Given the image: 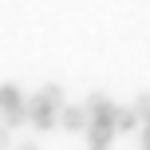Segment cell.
<instances>
[{
    "instance_id": "1",
    "label": "cell",
    "mask_w": 150,
    "mask_h": 150,
    "mask_svg": "<svg viewBox=\"0 0 150 150\" xmlns=\"http://www.w3.org/2000/svg\"><path fill=\"white\" fill-rule=\"evenodd\" d=\"M59 111H63V99H59L55 87H44L40 95L28 99V122L40 127V130H52L55 122H59Z\"/></svg>"
},
{
    "instance_id": "2",
    "label": "cell",
    "mask_w": 150,
    "mask_h": 150,
    "mask_svg": "<svg viewBox=\"0 0 150 150\" xmlns=\"http://www.w3.org/2000/svg\"><path fill=\"white\" fill-rule=\"evenodd\" d=\"M0 115H4V127H16V122L28 119V99L16 87H0Z\"/></svg>"
},
{
    "instance_id": "3",
    "label": "cell",
    "mask_w": 150,
    "mask_h": 150,
    "mask_svg": "<svg viewBox=\"0 0 150 150\" xmlns=\"http://www.w3.org/2000/svg\"><path fill=\"white\" fill-rule=\"evenodd\" d=\"M59 122L67 130H83V127H87V107H63V111H59Z\"/></svg>"
},
{
    "instance_id": "4",
    "label": "cell",
    "mask_w": 150,
    "mask_h": 150,
    "mask_svg": "<svg viewBox=\"0 0 150 150\" xmlns=\"http://www.w3.org/2000/svg\"><path fill=\"white\" fill-rule=\"evenodd\" d=\"M134 127H138L134 107H115V130H134Z\"/></svg>"
},
{
    "instance_id": "5",
    "label": "cell",
    "mask_w": 150,
    "mask_h": 150,
    "mask_svg": "<svg viewBox=\"0 0 150 150\" xmlns=\"http://www.w3.org/2000/svg\"><path fill=\"white\" fill-rule=\"evenodd\" d=\"M8 142H12V127H0V150H8Z\"/></svg>"
},
{
    "instance_id": "6",
    "label": "cell",
    "mask_w": 150,
    "mask_h": 150,
    "mask_svg": "<svg viewBox=\"0 0 150 150\" xmlns=\"http://www.w3.org/2000/svg\"><path fill=\"white\" fill-rule=\"evenodd\" d=\"M16 150H40L36 142H20V146H16Z\"/></svg>"
}]
</instances>
